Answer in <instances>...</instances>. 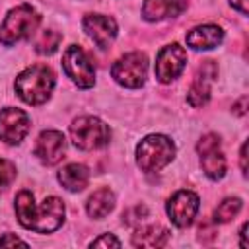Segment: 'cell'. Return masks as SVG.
<instances>
[{
	"mask_svg": "<svg viewBox=\"0 0 249 249\" xmlns=\"http://www.w3.org/2000/svg\"><path fill=\"white\" fill-rule=\"evenodd\" d=\"M56 177H58V183L70 193H80L89 183V171L84 163H68L58 171Z\"/></svg>",
	"mask_w": 249,
	"mask_h": 249,
	"instance_id": "17",
	"label": "cell"
},
{
	"mask_svg": "<svg viewBox=\"0 0 249 249\" xmlns=\"http://www.w3.org/2000/svg\"><path fill=\"white\" fill-rule=\"evenodd\" d=\"M16 179V165L10 160L0 158V193H4Z\"/></svg>",
	"mask_w": 249,
	"mask_h": 249,
	"instance_id": "22",
	"label": "cell"
},
{
	"mask_svg": "<svg viewBox=\"0 0 249 249\" xmlns=\"http://www.w3.org/2000/svg\"><path fill=\"white\" fill-rule=\"evenodd\" d=\"M115 208V193L109 187H101L93 191L86 202V212L93 220H101L107 214H111Z\"/></svg>",
	"mask_w": 249,
	"mask_h": 249,
	"instance_id": "18",
	"label": "cell"
},
{
	"mask_svg": "<svg viewBox=\"0 0 249 249\" xmlns=\"http://www.w3.org/2000/svg\"><path fill=\"white\" fill-rule=\"evenodd\" d=\"M82 27L99 49H107L117 37V21L103 14H88L82 19Z\"/></svg>",
	"mask_w": 249,
	"mask_h": 249,
	"instance_id": "13",
	"label": "cell"
},
{
	"mask_svg": "<svg viewBox=\"0 0 249 249\" xmlns=\"http://www.w3.org/2000/svg\"><path fill=\"white\" fill-rule=\"evenodd\" d=\"M239 163H241V173H243V175H247V142H243V144H241Z\"/></svg>",
	"mask_w": 249,
	"mask_h": 249,
	"instance_id": "27",
	"label": "cell"
},
{
	"mask_svg": "<svg viewBox=\"0 0 249 249\" xmlns=\"http://www.w3.org/2000/svg\"><path fill=\"white\" fill-rule=\"evenodd\" d=\"M187 10L185 0H144L142 18L146 21H161L167 18H175Z\"/></svg>",
	"mask_w": 249,
	"mask_h": 249,
	"instance_id": "16",
	"label": "cell"
},
{
	"mask_svg": "<svg viewBox=\"0 0 249 249\" xmlns=\"http://www.w3.org/2000/svg\"><path fill=\"white\" fill-rule=\"evenodd\" d=\"M62 68L66 76L82 89H88L95 84V68L88 58V54L84 53V49L78 45L66 47L62 54Z\"/></svg>",
	"mask_w": 249,
	"mask_h": 249,
	"instance_id": "7",
	"label": "cell"
},
{
	"mask_svg": "<svg viewBox=\"0 0 249 249\" xmlns=\"http://www.w3.org/2000/svg\"><path fill=\"white\" fill-rule=\"evenodd\" d=\"M146 74H148V58L144 53H138V51L119 56L115 64L111 66L113 80L119 86L128 88V89H136L144 86Z\"/></svg>",
	"mask_w": 249,
	"mask_h": 249,
	"instance_id": "6",
	"label": "cell"
},
{
	"mask_svg": "<svg viewBox=\"0 0 249 249\" xmlns=\"http://www.w3.org/2000/svg\"><path fill=\"white\" fill-rule=\"evenodd\" d=\"M245 230H247V224H241V230H239V237H241V247L245 249L247 243H245Z\"/></svg>",
	"mask_w": 249,
	"mask_h": 249,
	"instance_id": "28",
	"label": "cell"
},
{
	"mask_svg": "<svg viewBox=\"0 0 249 249\" xmlns=\"http://www.w3.org/2000/svg\"><path fill=\"white\" fill-rule=\"evenodd\" d=\"M216 64L212 60H206L204 66H200V70L196 72L193 84H191V89L187 93V101L193 105V107H202L208 103L210 99V86L216 78Z\"/></svg>",
	"mask_w": 249,
	"mask_h": 249,
	"instance_id": "14",
	"label": "cell"
},
{
	"mask_svg": "<svg viewBox=\"0 0 249 249\" xmlns=\"http://www.w3.org/2000/svg\"><path fill=\"white\" fill-rule=\"evenodd\" d=\"M198 206H200V200L198 196L193 193V191H177L173 193L169 198H167V204H165V212L171 220L173 226L177 228H189L198 212Z\"/></svg>",
	"mask_w": 249,
	"mask_h": 249,
	"instance_id": "9",
	"label": "cell"
},
{
	"mask_svg": "<svg viewBox=\"0 0 249 249\" xmlns=\"http://www.w3.org/2000/svg\"><path fill=\"white\" fill-rule=\"evenodd\" d=\"M167 237H169L167 228L152 224V226H144L136 230V233L132 235V245L134 247H163L167 243Z\"/></svg>",
	"mask_w": 249,
	"mask_h": 249,
	"instance_id": "19",
	"label": "cell"
},
{
	"mask_svg": "<svg viewBox=\"0 0 249 249\" xmlns=\"http://www.w3.org/2000/svg\"><path fill=\"white\" fill-rule=\"evenodd\" d=\"M185 39H187V45L195 51H210V49H216L224 41V31L220 25L204 23V25L193 27Z\"/></svg>",
	"mask_w": 249,
	"mask_h": 249,
	"instance_id": "15",
	"label": "cell"
},
{
	"mask_svg": "<svg viewBox=\"0 0 249 249\" xmlns=\"http://www.w3.org/2000/svg\"><path fill=\"white\" fill-rule=\"evenodd\" d=\"M16 216L18 222L27 228L33 230L37 233H51L54 230H58L64 222V202L58 196H47L39 206L35 204L33 193L29 191H19L16 195Z\"/></svg>",
	"mask_w": 249,
	"mask_h": 249,
	"instance_id": "1",
	"label": "cell"
},
{
	"mask_svg": "<svg viewBox=\"0 0 249 249\" xmlns=\"http://www.w3.org/2000/svg\"><path fill=\"white\" fill-rule=\"evenodd\" d=\"M66 152V138L58 130H43L33 146V154L45 165H54L64 158Z\"/></svg>",
	"mask_w": 249,
	"mask_h": 249,
	"instance_id": "12",
	"label": "cell"
},
{
	"mask_svg": "<svg viewBox=\"0 0 249 249\" xmlns=\"http://www.w3.org/2000/svg\"><path fill=\"white\" fill-rule=\"evenodd\" d=\"M60 39H62V37H60L58 31L47 29V31H43V35L35 41V51H37L39 54H53V53L58 49Z\"/></svg>",
	"mask_w": 249,
	"mask_h": 249,
	"instance_id": "21",
	"label": "cell"
},
{
	"mask_svg": "<svg viewBox=\"0 0 249 249\" xmlns=\"http://www.w3.org/2000/svg\"><path fill=\"white\" fill-rule=\"evenodd\" d=\"M39 25H41V14L33 6L29 4L16 6L6 14L0 25V43L12 47L23 39H29L31 35H35Z\"/></svg>",
	"mask_w": 249,
	"mask_h": 249,
	"instance_id": "3",
	"label": "cell"
},
{
	"mask_svg": "<svg viewBox=\"0 0 249 249\" xmlns=\"http://www.w3.org/2000/svg\"><path fill=\"white\" fill-rule=\"evenodd\" d=\"M175 158V144L165 134H148L136 146V163L142 171L154 173L163 169Z\"/></svg>",
	"mask_w": 249,
	"mask_h": 249,
	"instance_id": "4",
	"label": "cell"
},
{
	"mask_svg": "<svg viewBox=\"0 0 249 249\" xmlns=\"http://www.w3.org/2000/svg\"><path fill=\"white\" fill-rule=\"evenodd\" d=\"M89 247H121V241L113 233H103V235L95 237L89 243Z\"/></svg>",
	"mask_w": 249,
	"mask_h": 249,
	"instance_id": "23",
	"label": "cell"
},
{
	"mask_svg": "<svg viewBox=\"0 0 249 249\" xmlns=\"http://www.w3.org/2000/svg\"><path fill=\"white\" fill-rule=\"evenodd\" d=\"M196 152L200 156V167L204 171V175L212 181H218L226 175V158L222 154V142L220 136L214 132L204 134L198 142H196Z\"/></svg>",
	"mask_w": 249,
	"mask_h": 249,
	"instance_id": "8",
	"label": "cell"
},
{
	"mask_svg": "<svg viewBox=\"0 0 249 249\" xmlns=\"http://www.w3.org/2000/svg\"><path fill=\"white\" fill-rule=\"evenodd\" d=\"M230 6L233 10H237L239 14H243V16L249 14V0H230Z\"/></svg>",
	"mask_w": 249,
	"mask_h": 249,
	"instance_id": "26",
	"label": "cell"
},
{
	"mask_svg": "<svg viewBox=\"0 0 249 249\" xmlns=\"http://www.w3.org/2000/svg\"><path fill=\"white\" fill-rule=\"evenodd\" d=\"M239 210H241V198H237V196L224 198V200L220 202V206L214 210V222H216V224H226V222H230Z\"/></svg>",
	"mask_w": 249,
	"mask_h": 249,
	"instance_id": "20",
	"label": "cell"
},
{
	"mask_svg": "<svg viewBox=\"0 0 249 249\" xmlns=\"http://www.w3.org/2000/svg\"><path fill=\"white\" fill-rule=\"evenodd\" d=\"M10 245H23V247H27V241L19 239V237L14 235V233H6V235H2V237H0V247H10Z\"/></svg>",
	"mask_w": 249,
	"mask_h": 249,
	"instance_id": "24",
	"label": "cell"
},
{
	"mask_svg": "<svg viewBox=\"0 0 249 249\" xmlns=\"http://www.w3.org/2000/svg\"><path fill=\"white\" fill-rule=\"evenodd\" d=\"M70 140L80 150H99L109 144L111 128L97 117L84 115L72 121L70 124Z\"/></svg>",
	"mask_w": 249,
	"mask_h": 249,
	"instance_id": "5",
	"label": "cell"
},
{
	"mask_svg": "<svg viewBox=\"0 0 249 249\" xmlns=\"http://www.w3.org/2000/svg\"><path fill=\"white\" fill-rule=\"evenodd\" d=\"M29 117L25 111L18 109V107H4L0 111V140L16 146L19 144L27 132H29Z\"/></svg>",
	"mask_w": 249,
	"mask_h": 249,
	"instance_id": "11",
	"label": "cell"
},
{
	"mask_svg": "<svg viewBox=\"0 0 249 249\" xmlns=\"http://www.w3.org/2000/svg\"><path fill=\"white\" fill-rule=\"evenodd\" d=\"M54 72L45 64L27 66L16 78V93L27 105H41L45 103L53 89H54Z\"/></svg>",
	"mask_w": 249,
	"mask_h": 249,
	"instance_id": "2",
	"label": "cell"
},
{
	"mask_svg": "<svg viewBox=\"0 0 249 249\" xmlns=\"http://www.w3.org/2000/svg\"><path fill=\"white\" fill-rule=\"evenodd\" d=\"M231 111L235 113V115H239V117H243L245 113H247V95H243V97H239L235 103H233V107H231Z\"/></svg>",
	"mask_w": 249,
	"mask_h": 249,
	"instance_id": "25",
	"label": "cell"
},
{
	"mask_svg": "<svg viewBox=\"0 0 249 249\" xmlns=\"http://www.w3.org/2000/svg\"><path fill=\"white\" fill-rule=\"evenodd\" d=\"M187 64V51L179 45V43H171V45H165L158 56H156V78L158 82L161 84H169L173 82L185 68Z\"/></svg>",
	"mask_w": 249,
	"mask_h": 249,
	"instance_id": "10",
	"label": "cell"
}]
</instances>
